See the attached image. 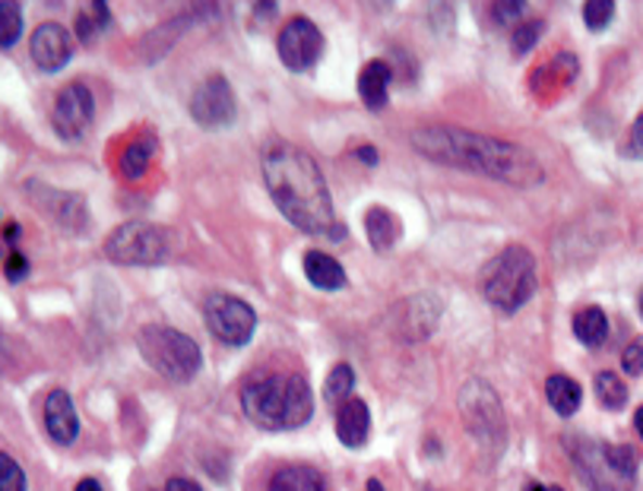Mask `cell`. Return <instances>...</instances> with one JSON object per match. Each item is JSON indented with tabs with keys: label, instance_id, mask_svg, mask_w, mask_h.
Here are the masks:
<instances>
[{
	"label": "cell",
	"instance_id": "obj_5",
	"mask_svg": "<svg viewBox=\"0 0 643 491\" xmlns=\"http://www.w3.org/2000/svg\"><path fill=\"white\" fill-rule=\"evenodd\" d=\"M137 349L152 372H159L162 378L175 380V383L190 380L203 365L200 345L190 340L188 333L172 330V327H143L137 337Z\"/></svg>",
	"mask_w": 643,
	"mask_h": 491
},
{
	"label": "cell",
	"instance_id": "obj_35",
	"mask_svg": "<svg viewBox=\"0 0 643 491\" xmlns=\"http://www.w3.org/2000/svg\"><path fill=\"white\" fill-rule=\"evenodd\" d=\"M355 159H362L365 165H378V150H375V147H358V150H355Z\"/></svg>",
	"mask_w": 643,
	"mask_h": 491
},
{
	"label": "cell",
	"instance_id": "obj_6",
	"mask_svg": "<svg viewBox=\"0 0 643 491\" xmlns=\"http://www.w3.org/2000/svg\"><path fill=\"white\" fill-rule=\"evenodd\" d=\"M580 479L593 491H634L638 459L628 448H608L600 441H580L570 448Z\"/></svg>",
	"mask_w": 643,
	"mask_h": 491
},
{
	"label": "cell",
	"instance_id": "obj_29",
	"mask_svg": "<svg viewBox=\"0 0 643 491\" xmlns=\"http://www.w3.org/2000/svg\"><path fill=\"white\" fill-rule=\"evenodd\" d=\"M542 29H545V26H542L539 20H535V23H524L520 29H514V36H510V45H514V51H517V54H527L532 45L539 41Z\"/></svg>",
	"mask_w": 643,
	"mask_h": 491
},
{
	"label": "cell",
	"instance_id": "obj_17",
	"mask_svg": "<svg viewBox=\"0 0 643 491\" xmlns=\"http://www.w3.org/2000/svg\"><path fill=\"white\" fill-rule=\"evenodd\" d=\"M304 276L320 292H340L342 286H345V269H342V264H337L324 251H307L304 254Z\"/></svg>",
	"mask_w": 643,
	"mask_h": 491
},
{
	"label": "cell",
	"instance_id": "obj_39",
	"mask_svg": "<svg viewBox=\"0 0 643 491\" xmlns=\"http://www.w3.org/2000/svg\"><path fill=\"white\" fill-rule=\"evenodd\" d=\"M527 491H562V489H545V486H530Z\"/></svg>",
	"mask_w": 643,
	"mask_h": 491
},
{
	"label": "cell",
	"instance_id": "obj_15",
	"mask_svg": "<svg viewBox=\"0 0 643 491\" xmlns=\"http://www.w3.org/2000/svg\"><path fill=\"white\" fill-rule=\"evenodd\" d=\"M368 435H371V413H368L365 400L352 396V400L340 403V410H337V438L342 444L352 448V451L365 448Z\"/></svg>",
	"mask_w": 643,
	"mask_h": 491
},
{
	"label": "cell",
	"instance_id": "obj_38",
	"mask_svg": "<svg viewBox=\"0 0 643 491\" xmlns=\"http://www.w3.org/2000/svg\"><path fill=\"white\" fill-rule=\"evenodd\" d=\"M368 491H383V486H380L378 479H371V482H368Z\"/></svg>",
	"mask_w": 643,
	"mask_h": 491
},
{
	"label": "cell",
	"instance_id": "obj_32",
	"mask_svg": "<svg viewBox=\"0 0 643 491\" xmlns=\"http://www.w3.org/2000/svg\"><path fill=\"white\" fill-rule=\"evenodd\" d=\"M29 273V261L20 254V251H10V257H7V276L16 282V279H23Z\"/></svg>",
	"mask_w": 643,
	"mask_h": 491
},
{
	"label": "cell",
	"instance_id": "obj_9",
	"mask_svg": "<svg viewBox=\"0 0 643 491\" xmlns=\"http://www.w3.org/2000/svg\"><path fill=\"white\" fill-rule=\"evenodd\" d=\"M276 51L282 67H289L292 74H307L324 54V36L307 16H292L276 38Z\"/></svg>",
	"mask_w": 643,
	"mask_h": 491
},
{
	"label": "cell",
	"instance_id": "obj_40",
	"mask_svg": "<svg viewBox=\"0 0 643 491\" xmlns=\"http://www.w3.org/2000/svg\"><path fill=\"white\" fill-rule=\"evenodd\" d=\"M641 314H643V292H641Z\"/></svg>",
	"mask_w": 643,
	"mask_h": 491
},
{
	"label": "cell",
	"instance_id": "obj_37",
	"mask_svg": "<svg viewBox=\"0 0 643 491\" xmlns=\"http://www.w3.org/2000/svg\"><path fill=\"white\" fill-rule=\"evenodd\" d=\"M634 428H638V435H641V441H643V406L638 410V416H634Z\"/></svg>",
	"mask_w": 643,
	"mask_h": 491
},
{
	"label": "cell",
	"instance_id": "obj_21",
	"mask_svg": "<svg viewBox=\"0 0 643 491\" xmlns=\"http://www.w3.org/2000/svg\"><path fill=\"white\" fill-rule=\"evenodd\" d=\"M545 400L558 416H573L583 403V390L580 383L568 375H552L545 380Z\"/></svg>",
	"mask_w": 643,
	"mask_h": 491
},
{
	"label": "cell",
	"instance_id": "obj_23",
	"mask_svg": "<svg viewBox=\"0 0 643 491\" xmlns=\"http://www.w3.org/2000/svg\"><path fill=\"white\" fill-rule=\"evenodd\" d=\"M596 400H600L606 410H625V403H628V387H625V380L618 378L615 372H600V375H596Z\"/></svg>",
	"mask_w": 643,
	"mask_h": 491
},
{
	"label": "cell",
	"instance_id": "obj_10",
	"mask_svg": "<svg viewBox=\"0 0 643 491\" xmlns=\"http://www.w3.org/2000/svg\"><path fill=\"white\" fill-rule=\"evenodd\" d=\"M96 117V99L86 83H67L51 109V127L61 140H83Z\"/></svg>",
	"mask_w": 643,
	"mask_h": 491
},
{
	"label": "cell",
	"instance_id": "obj_28",
	"mask_svg": "<svg viewBox=\"0 0 643 491\" xmlns=\"http://www.w3.org/2000/svg\"><path fill=\"white\" fill-rule=\"evenodd\" d=\"M0 491H26V473L10 454L0 456Z\"/></svg>",
	"mask_w": 643,
	"mask_h": 491
},
{
	"label": "cell",
	"instance_id": "obj_7",
	"mask_svg": "<svg viewBox=\"0 0 643 491\" xmlns=\"http://www.w3.org/2000/svg\"><path fill=\"white\" fill-rule=\"evenodd\" d=\"M105 257L121 266H155L168 257V235L152 223H124L105 238Z\"/></svg>",
	"mask_w": 643,
	"mask_h": 491
},
{
	"label": "cell",
	"instance_id": "obj_19",
	"mask_svg": "<svg viewBox=\"0 0 643 491\" xmlns=\"http://www.w3.org/2000/svg\"><path fill=\"white\" fill-rule=\"evenodd\" d=\"M155 150H159V140H155L152 134H143V137H137V140H130L127 150L121 152V162H117L121 175H124L127 181H140V178L147 175V168H150Z\"/></svg>",
	"mask_w": 643,
	"mask_h": 491
},
{
	"label": "cell",
	"instance_id": "obj_14",
	"mask_svg": "<svg viewBox=\"0 0 643 491\" xmlns=\"http://www.w3.org/2000/svg\"><path fill=\"white\" fill-rule=\"evenodd\" d=\"M45 428L51 435V441H58L61 448L74 444L79 435V418H76L74 400L67 390H51L45 400Z\"/></svg>",
	"mask_w": 643,
	"mask_h": 491
},
{
	"label": "cell",
	"instance_id": "obj_4",
	"mask_svg": "<svg viewBox=\"0 0 643 491\" xmlns=\"http://www.w3.org/2000/svg\"><path fill=\"white\" fill-rule=\"evenodd\" d=\"M535 286H539L535 257L524 244L504 248L497 257L486 264L482 276H479L482 299L497 307L501 314H517L535 295Z\"/></svg>",
	"mask_w": 643,
	"mask_h": 491
},
{
	"label": "cell",
	"instance_id": "obj_36",
	"mask_svg": "<svg viewBox=\"0 0 643 491\" xmlns=\"http://www.w3.org/2000/svg\"><path fill=\"white\" fill-rule=\"evenodd\" d=\"M74 491H105L96 479H83V482H76V489Z\"/></svg>",
	"mask_w": 643,
	"mask_h": 491
},
{
	"label": "cell",
	"instance_id": "obj_25",
	"mask_svg": "<svg viewBox=\"0 0 643 491\" xmlns=\"http://www.w3.org/2000/svg\"><path fill=\"white\" fill-rule=\"evenodd\" d=\"M352 390H355V372L352 365H333V372L327 375V383H324V393L330 403H345L352 400Z\"/></svg>",
	"mask_w": 643,
	"mask_h": 491
},
{
	"label": "cell",
	"instance_id": "obj_2",
	"mask_svg": "<svg viewBox=\"0 0 643 491\" xmlns=\"http://www.w3.org/2000/svg\"><path fill=\"white\" fill-rule=\"evenodd\" d=\"M409 140H413V150L421 152L428 162L486 175L514 188H535L545 178L542 162L530 150L510 140L489 137V134L434 124V127H418Z\"/></svg>",
	"mask_w": 643,
	"mask_h": 491
},
{
	"label": "cell",
	"instance_id": "obj_24",
	"mask_svg": "<svg viewBox=\"0 0 643 491\" xmlns=\"http://www.w3.org/2000/svg\"><path fill=\"white\" fill-rule=\"evenodd\" d=\"M105 26H109V3H99L96 0V3H89V10L76 13V36L83 38L86 45L99 36Z\"/></svg>",
	"mask_w": 643,
	"mask_h": 491
},
{
	"label": "cell",
	"instance_id": "obj_27",
	"mask_svg": "<svg viewBox=\"0 0 643 491\" xmlns=\"http://www.w3.org/2000/svg\"><path fill=\"white\" fill-rule=\"evenodd\" d=\"M615 16V3L612 0H587L583 3V23L593 29V33H603L608 23Z\"/></svg>",
	"mask_w": 643,
	"mask_h": 491
},
{
	"label": "cell",
	"instance_id": "obj_11",
	"mask_svg": "<svg viewBox=\"0 0 643 491\" xmlns=\"http://www.w3.org/2000/svg\"><path fill=\"white\" fill-rule=\"evenodd\" d=\"M190 117L200 127H226L228 121L235 117V92L228 86L226 76H210L203 79L193 96H190Z\"/></svg>",
	"mask_w": 643,
	"mask_h": 491
},
{
	"label": "cell",
	"instance_id": "obj_3",
	"mask_svg": "<svg viewBox=\"0 0 643 491\" xmlns=\"http://www.w3.org/2000/svg\"><path fill=\"white\" fill-rule=\"evenodd\" d=\"M241 410L264 431H289L311 418L314 400L302 375H261L244 383Z\"/></svg>",
	"mask_w": 643,
	"mask_h": 491
},
{
	"label": "cell",
	"instance_id": "obj_33",
	"mask_svg": "<svg viewBox=\"0 0 643 491\" xmlns=\"http://www.w3.org/2000/svg\"><path fill=\"white\" fill-rule=\"evenodd\" d=\"M628 150L634 152L638 159H643V117L634 121V127H631V140H628Z\"/></svg>",
	"mask_w": 643,
	"mask_h": 491
},
{
	"label": "cell",
	"instance_id": "obj_1",
	"mask_svg": "<svg viewBox=\"0 0 643 491\" xmlns=\"http://www.w3.org/2000/svg\"><path fill=\"white\" fill-rule=\"evenodd\" d=\"M264 181L279 213L304 235L342 241L345 226L337 216L320 165L295 143H269L264 150Z\"/></svg>",
	"mask_w": 643,
	"mask_h": 491
},
{
	"label": "cell",
	"instance_id": "obj_34",
	"mask_svg": "<svg viewBox=\"0 0 643 491\" xmlns=\"http://www.w3.org/2000/svg\"><path fill=\"white\" fill-rule=\"evenodd\" d=\"M162 491H203L193 479H168Z\"/></svg>",
	"mask_w": 643,
	"mask_h": 491
},
{
	"label": "cell",
	"instance_id": "obj_12",
	"mask_svg": "<svg viewBox=\"0 0 643 491\" xmlns=\"http://www.w3.org/2000/svg\"><path fill=\"white\" fill-rule=\"evenodd\" d=\"M26 197L36 203L38 213H45V216H48V219H54L58 226L86 228V223H89L86 200H83L79 193L48 188V185L29 181V185H26Z\"/></svg>",
	"mask_w": 643,
	"mask_h": 491
},
{
	"label": "cell",
	"instance_id": "obj_8",
	"mask_svg": "<svg viewBox=\"0 0 643 491\" xmlns=\"http://www.w3.org/2000/svg\"><path fill=\"white\" fill-rule=\"evenodd\" d=\"M203 317H206L210 333L226 345H244L257 330L254 307L228 292H213L203 304Z\"/></svg>",
	"mask_w": 643,
	"mask_h": 491
},
{
	"label": "cell",
	"instance_id": "obj_13",
	"mask_svg": "<svg viewBox=\"0 0 643 491\" xmlns=\"http://www.w3.org/2000/svg\"><path fill=\"white\" fill-rule=\"evenodd\" d=\"M29 48H33V61L38 64V71H45V74L61 71L71 61V51H74L67 29L58 26V23H41L33 33Z\"/></svg>",
	"mask_w": 643,
	"mask_h": 491
},
{
	"label": "cell",
	"instance_id": "obj_22",
	"mask_svg": "<svg viewBox=\"0 0 643 491\" xmlns=\"http://www.w3.org/2000/svg\"><path fill=\"white\" fill-rule=\"evenodd\" d=\"M570 327H573V337L583 342V345H590V349L603 345V340L608 337V317L603 314V307H596V304L580 307L573 314V324Z\"/></svg>",
	"mask_w": 643,
	"mask_h": 491
},
{
	"label": "cell",
	"instance_id": "obj_18",
	"mask_svg": "<svg viewBox=\"0 0 643 491\" xmlns=\"http://www.w3.org/2000/svg\"><path fill=\"white\" fill-rule=\"evenodd\" d=\"M266 491H327V482H324V476L314 466L295 463V466L276 469Z\"/></svg>",
	"mask_w": 643,
	"mask_h": 491
},
{
	"label": "cell",
	"instance_id": "obj_30",
	"mask_svg": "<svg viewBox=\"0 0 643 491\" xmlns=\"http://www.w3.org/2000/svg\"><path fill=\"white\" fill-rule=\"evenodd\" d=\"M621 365H625V372H628L631 378L643 375V337L631 342V345L621 352Z\"/></svg>",
	"mask_w": 643,
	"mask_h": 491
},
{
	"label": "cell",
	"instance_id": "obj_16",
	"mask_svg": "<svg viewBox=\"0 0 643 491\" xmlns=\"http://www.w3.org/2000/svg\"><path fill=\"white\" fill-rule=\"evenodd\" d=\"M390 64L387 61H368L365 67H362V74H358V96H362V102L371 109V112H383V105H387V99H390Z\"/></svg>",
	"mask_w": 643,
	"mask_h": 491
},
{
	"label": "cell",
	"instance_id": "obj_31",
	"mask_svg": "<svg viewBox=\"0 0 643 491\" xmlns=\"http://www.w3.org/2000/svg\"><path fill=\"white\" fill-rule=\"evenodd\" d=\"M492 10L497 23H510V20H520V13L527 10V3H520V0H514V3H492Z\"/></svg>",
	"mask_w": 643,
	"mask_h": 491
},
{
	"label": "cell",
	"instance_id": "obj_26",
	"mask_svg": "<svg viewBox=\"0 0 643 491\" xmlns=\"http://www.w3.org/2000/svg\"><path fill=\"white\" fill-rule=\"evenodd\" d=\"M23 36V10L16 0H3L0 3V45L13 48Z\"/></svg>",
	"mask_w": 643,
	"mask_h": 491
},
{
	"label": "cell",
	"instance_id": "obj_20",
	"mask_svg": "<svg viewBox=\"0 0 643 491\" xmlns=\"http://www.w3.org/2000/svg\"><path fill=\"white\" fill-rule=\"evenodd\" d=\"M365 231H368V241L375 251H390L400 238V219L393 216V210L387 206H371L368 216H365Z\"/></svg>",
	"mask_w": 643,
	"mask_h": 491
}]
</instances>
